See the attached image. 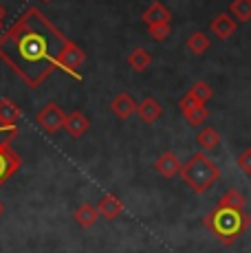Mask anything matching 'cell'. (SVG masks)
Wrapping results in <instances>:
<instances>
[{
  "mask_svg": "<svg viewBox=\"0 0 251 253\" xmlns=\"http://www.w3.org/2000/svg\"><path fill=\"white\" fill-rule=\"evenodd\" d=\"M69 38L40 9L29 7L0 36V60L31 88H38L57 69Z\"/></svg>",
  "mask_w": 251,
  "mask_h": 253,
  "instance_id": "cell-1",
  "label": "cell"
},
{
  "mask_svg": "<svg viewBox=\"0 0 251 253\" xmlns=\"http://www.w3.org/2000/svg\"><path fill=\"white\" fill-rule=\"evenodd\" d=\"M203 225L209 229V233L223 245H234L240 236L251 227V216L245 213L240 207L216 205L203 218Z\"/></svg>",
  "mask_w": 251,
  "mask_h": 253,
  "instance_id": "cell-2",
  "label": "cell"
},
{
  "mask_svg": "<svg viewBox=\"0 0 251 253\" xmlns=\"http://www.w3.org/2000/svg\"><path fill=\"white\" fill-rule=\"evenodd\" d=\"M181 178L192 192L205 194L207 189L214 187V183L220 178L218 165L207 157V152H196L183 163L181 168Z\"/></svg>",
  "mask_w": 251,
  "mask_h": 253,
  "instance_id": "cell-3",
  "label": "cell"
},
{
  "mask_svg": "<svg viewBox=\"0 0 251 253\" xmlns=\"http://www.w3.org/2000/svg\"><path fill=\"white\" fill-rule=\"evenodd\" d=\"M64 121H66V113L55 101L46 104L44 108L38 113V124H40V128L44 130L46 134H55V132H60V130H64Z\"/></svg>",
  "mask_w": 251,
  "mask_h": 253,
  "instance_id": "cell-4",
  "label": "cell"
},
{
  "mask_svg": "<svg viewBox=\"0 0 251 253\" xmlns=\"http://www.w3.org/2000/svg\"><path fill=\"white\" fill-rule=\"evenodd\" d=\"M84 62H86V53L82 51L75 42L69 40V44L64 46V51H62V55H60L57 69H62L64 73L73 75L75 80H80V75H77V73H80V69H82V64H84Z\"/></svg>",
  "mask_w": 251,
  "mask_h": 253,
  "instance_id": "cell-5",
  "label": "cell"
},
{
  "mask_svg": "<svg viewBox=\"0 0 251 253\" xmlns=\"http://www.w3.org/2000/svg\"><path fill=\"white\" fill-rule=\"evenodd\" d=\"M20 154L11 150V145H0V187L20 169Z\"/></svg>",
  "mask_w": 251,
  "mask_h": 253,
  "instance_id": "cell-6",
  "label": "cell"
},
{
  "mask_svg": "<svg viewBox=\"0 0 251 253\" xmlns=\"http://www.w3.org/2000/svg\"><path fill=\"white\" fill-rule=\"evenodd\" d=\"M236 27H238V22H236V18L229 16V13H218V16L209 22V31L214 33L218 40H229L236 33Z\"/></svg>",
  "mask_w": 251,
  "mask_h": 253,
  "instance_id": "cell-7",
  "label": "cell"
},
{
  "mask_svg": "<svg viewBox=\"0 0 251 253\" xmlns=\"http://www.w3.org/2000/svg\"><path fill=\"white\" fill-rule=\"evenodd\" d=\"M181 168H183V163L178 161V157L174 152H163V154H159V159L154 161L157 174H161V176H166V178H174L176 174H181Z\"/></svg>",
  "mask_w": 251,
  "mask_h": 253,
  "instance_id": "cell-8",
  "label": "cell"
},
{
  "mask_svg": "<svg viewBox=\"0 0 251 253\" xmlns=\"http://www.w3.org/2000/svg\"><path fill=\"white\" fill-rule=\"evenodd\" d=\"M88 128H90V121H88V117H86L84 113L73 110L71 115H66L64 130H66V134H69V137H73V139L84 137V134L88 132Z\"/></svg>",
  "mask_w": 251,
  "mask_h": 253,
  "instance_id": "cell-9",
  "label": "cell"
},
{
  "mask_svg": "<svg viewBox=\"0 0 251 253\" xmlns=\"http://www.w3.org/2000/svg\"><path fill=\"white\" fill-rule=\"evenodd\" d=\"M137 101L128 95V92H119L113 101H110V110L117 119H130L134 113H137Z\"/></svg>",
  "mask_w": 251,
  "mask_h": 253,
  "instance_id": "cell-10",
  "label": "cell"
},
{
  "mask_svg": "<svg viewBox=\"0 0 251 253\" xmlns=\"http://www.w3.org/2000/svg\"><path fill=\"white\" fill-rule=\"evenodd\" d=\"M141 20L150 27V24H161V22H170L172 20V13L170 9L166 7L163 2H159V0H154V2L148 4V9L141 13Z\"/></svg>",
  "mask_w": 251,
  "mask_h": 253,
  "instance_id": "cell-11",
  "label": "cell"
},
{
  "mask_svg": "<svg viewBox=\"0 0 251 253\" xmlns=\"http://www.w3.org/2000/svg\"><path fill=\"white\" fill-rule=\"evenodd\" d=\"M97 209H99V216H104L106 220H115V218L122 216L124 205L115 194H104L97 201Z\"/></svg>",
  "mask_w": 251,
  "mask_h": 253,
  "instance_id": "cell-12",
  "label": "cell"
},
{
  "mask_svg": "<svg viewBox=\"0 0 251 253\" xmlns=\"http://www.w3.org/2000/svg\"><path fill=\"white\" fill-rule=\"evenodd\" d=\"M137 115L143 124H154V121L163 115V106L159 104L154 97H146V99L137 106Z\"/></svg>",
  "mask_w": 251,
  "mask_h": 253,
  "instance_id": "cell-13",
  "label": "cell"
},
{
  "mask_svg": "<svg viewBox=\"0 0 251 253\" xmlns=\"http://www.w3.org/2000/svg\"><path fill=\"white\" fill-rule=\"evenodd\" d=\"M97 218H99V209L95 207V205H90V203H84V205H80V207L75 209V213H73V220L82 227V229H88V227H93L95 222H97Z\"/></svg>",
  "mask_w": 251,
  "mask_h": 253,
  "instance_id": "cell-14",
  "label": "cell"
},
{
  "mask_svg": "<svg viewBox=\"0 0 251 253\" xmlns=\"http://www.w3.org/2000/svg\"><path fill=\"white\" fill-rule=\"evenodd\" d=\"M196 143H199L201 152H214V150L220 145V134H218V130L211 128V126L203 128L201 132L196 134Z\"/></svg>",
  "mask_w": 251,
  "mask_h": 253,
  "instance_id": "cell-15",
  "label": "cell"
},
{
  "mask_svg": "<svg viewBox=\"0 0 251 253\" xmlns=\"http://www.w3.org/2000/svg\"><path fill=\"white\" fill-rule=\"evenodd\" d=\"M20 106L16 101H11L9 97L0 99V124L4 126H16L20 121Z\"/></svg>",
  "mask_w": 251,
  "mask_h": 253,
  "instance_id": "cell-16",
  "label": "cell"
},
{
  "mask_svg": "<svg viewBox=\"0 0 251 253\" xmlns=\"http://www.w3.org/2000/svg\"><path fill=\"white\" fill-rule=\"evenodd\" d=\"M150 64H152V55H150V51H148V48L137 46V48H132V51H130V55H128V66H130L132 71L143 73Z\"/></svg>",
  "mask_w": 251,
  "mask_h": 253,
  "instance_id": "cell-17",
  "label": "cell"
},
{
  "mask_svg": "<svg viewBox=\"0 0 251 253\" xmlns=\"http://www.w3.org/2000/svg\"><path fill=\"white\" fill-rule=\"evenodd\" d=\"M185 44H187V51H190V53H194V55H203V53H207V48H209L211 40L207 38V33L194 31L190 38H187Z\"/></svg>",
  "mask_w": 251,
  "mask_h": 253,
  "instance_id": "cell-18",
  "label": "cell"
},
{
  "mask_svg": "<svg viewBox=\"0 0 251 253\" xmlns=\"http://www.w3.org/2000/svg\"><path fill=\"white\" fill-rule=\"evenodd\" d=\"M229 11L238 22L251 20V0H231Z\"/></svg>",
  "mask_w": 251,
  "mask_h": 253,
  "instance_id": "cell-19",
  "label": "cell"
},
{
  "mask_svg": "<svg viewBox=\"0 0 251 253\" xmlns=\"http://www.w3.org/2000/svg\"><path fill=\"white\" fill-rule=\"evenodd\" d=\"M183 117H185V121L190 126H203L207 121V117H209V110H207L205 104H199L196 108L187 110V113H183Z\"/></svg>",
  "mask_w": 251,
  "mask_h": 253,
  "instance_id": "cell-20",
  "label": "cell"
},
{
  "mask_svg": "<svg viewBox=\"0 0 251 253\" xmlns=\"http://www.w3.org/2000/svg\"><path fill=\"white\" fill-rule=\"evenodd\" d=\"M245 196H243V192H238V189H227V192L220 196V201H218V205H227V207H240V209H245Z\"/></svg>",
  "mask_w": 251,
  "mask_h": 253,
  "instance_id": "cell-21",
  "label": "cell"
},
{
  "mask_svg": "<svg viewBox=\"0 0 251 253\" xmlns=\"http://www.w3.org/2000/svg\"><path fill=\"white\" fill-rule=\"evenodd\" d=\"M190 92L201 101V104H207V101L214 97V90H211V86L207 84V82H196V84L190 88Z\"/></svg>",
  "mask_w": 251,
  "mask_h": 253,
  "instance_id": "cell-22",
  "label": "cell"
},
{
  "mask_svg": "<svg viewBox=\"0 0 251 253\" xmlns=\"http://www.w3.org/2000/svg\"><path fill=\"white\" fill-rule=\"evenodd\" d=\"M148 31H150V36H152V40H157V42H163V40H167V36H170V22H161V24H150L148 27Z\"/></svg>",
  "mask_w": 251,
  "mask_h": 253,
  "instance_id": "cell-23",
  "label": "cell"
},
{
  "mask_svg": "<svg viewBox=\"0 0 251 253\" xmlns=\"http://www.w3.org/2000/svg\"><path fill=\"white\" fill-rule=\"evenodd\" d=\"M18 137L16 126H4L0 124V145H11V141Z\"/></svg>",
  "mask_w": 251,
  "mask_h": 253,
  "instance_id": "cell-24",
  "label": "cell"
},
{
  "mask_svg": "<svg viewBox=\"0 0 251 253\" xmlns=\"http://www.w3.org/2000/svg\"><path fill=\"white\" fill-rule=\"evenodd\" d=\"M201 101L196 99L194 95H192L190 90L185 92V95L181 97V101H178V108H181V113H187V110H192V108H196V106H199Z\"/></svg>",
  "mask_w": 251,
  "mask_h": 253,
  "instance_id": "cell-25",
  "label": "cell"
},
{
  "mask_svg": "<svg viewBox=\"0 0 251 253\" xmlns=\"http://www.w3.org/2000/svg\"><path fill=\"white\" fill-rule=\"evenodd\" d=\"M238 168L243 174H247V176H251V148H247L245 152H240L238 157Z\"/></svg>",
  "mask_w": 251,
  "mask_h": 253,
  "instance_id": "cell-26",
  "label": "cell"
},
{
  "mask_svg": "<svg viewBox=\"0 0 251 253\" xmlns=\"http://www.w3.org/2000/svg\"><path fill=\"white\" fill-rule=\"evenodd\" d=\"M4 16H7V11H4V7L0 4V29H2V22H4Z\"/></svg>",
  "mask_w": 251,
  "mask_h": 253,
  "instance_id": "cell-27",
  "label": "cell"
},
{
  "mask_svg": "<svg viewBox=\"0 0 251 253\" xmlns=\"http://www.w3.org/2000/svg\"><path fill=\"white\" fill-rule=\"evenodd\" d=\"M4 213V205H2V201H0V216Z\"/></svg>",
  "mask_w": 251,
  "mask_h": 253,
  "instance_id": "cell-28",
  "label": "cell"
},
{
  "mask_svg": "<svg viewBox=\"0 0 251 253\" xmlns=\"http://www.w3.org/2000/svg\"><path fill=\"white\" fill-rule=\"evenodd\" d=\"M44 2H51V0H44Z\"/></svg>",
  "mask_w": 251,
  "mask_h": 253,
  "instance_id": "cell-29",
  "label": "cell"
}]
</instances>
